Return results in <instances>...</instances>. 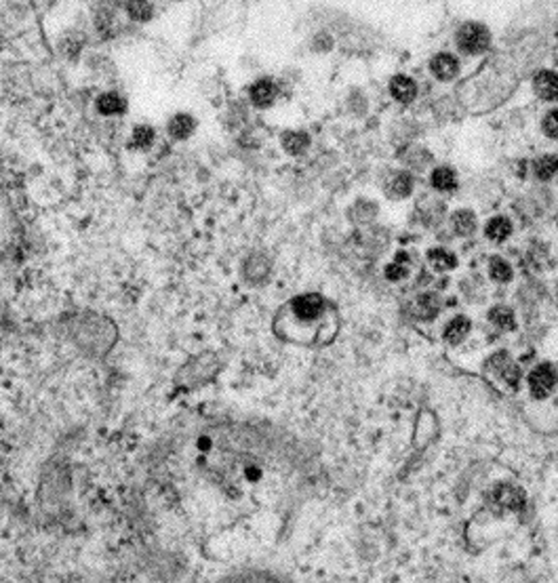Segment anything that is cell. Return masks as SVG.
Instances as JSON below:
<instances>
[{"label":"cell","mask_w":558,"mask_h":583,"mask_svg":"<svg viewBox=\"0 0 558 583\" xmlns=\"http://www.w3.org/2000/svg\"><path fill=\"white\" fill-rule=\"evenodd\" d=\"M453 44L459 57L478 59L491 53L493 49V32L487 23L478 19L461 21L453 32Z\"/></svg>","instance_id":"cell-1"},{"label":"cell","mask_w":558,"mask_h":583,"mask_svg":"<svg viewBox=\"0 0 558 583\" xmlns=\"http://www.w3.org/2000/svg\"><path fill=\"white\" fill-rule=\"evenodd\" d=\"M463 72V61L453 51H436L427 59V74L440 85H453Z\"/></svg>","instance_id":"cell-2"},{"label":"cell","mask_w":558,"mask_h":583,"mask_svg":"<svg viewBox=\"0 0 558 583\" xmlns=\"http://www.w3.org/2000/svg\"><path fill=\"white\" fill-rule=\"evenodd\" d=\"M19 240H21L19 219H17L13 207H11L8 196L0 188V251L4 255H11L17 249Z\"/></svg>","instance_id":"cell-3"},{"label":"cell","mask_w":558,"mask_h":583,"mask_svg":"<svg viewBox=\"0 0 558 583\" xmlns=\"http://www.w3.org/2000/svg\"><path fill=\"white\" fill-rule=\"evenodd\" d=\"M388 93L401 106H411L419 97V82L407 72H396L388 78Z\"/></svg>","instance_id":"cell-4"},{"label":"cell","mask_w":558,"mask_h":583,"mask_svg":"<svg viewBox=\"0 0 558 583\" xmlns=\"http://www.w3.org/2000/svg\"><path fill=\"white\" fill-rule=\"evenodd\" d=\"M531 91L544 104H558V68H538L531 78Z\"/></svg>","instance_id":"cell-5"},{"label":"cell","mask_w":558,"mask_h":583,"mask_svg":"<svg viewBox=\"0 0 558 583\" xmlns=\"http://www.w3.org/2000/svg\"><path fill=\"white\" fill-rule=\"evenodd\" d=\"M413 188H416V179L409 171L405 168H399V171H392L386 179H384V194L390 198V200H405L413 194Z\"/></svg>","instance_id":"cell-6"},{"label":"cell","mask_w":558,"mask_h":583,"mask_svg":"<svg viewBox=\"0 0 558 583\" xmlns=\"http://www.w3.org/2000/svg\"><path fill=\"white\" fill-rule=\"evenodd\" d=\"M249 99L255 108H270L274 106V102L279 99V85L277 80L264 76L257 78L251 87H249Z\"/></svg>","instance_id":"cell-7"},{"label":"cell","mask_w":558,"mask_h":583,"mask_svg":"<svg viewBox=\"0 0 558 583\" xmlns=\"http://www.w3.org/2000/svg\"><path fill=\"white\" fill-rule=\"evenodd\" d=\"M557 386V373L550 364H540L533 369V373L529 375V388H531V394L535 398H548L550 392L554 390Z\"/></svg>","instance_id":"cell-8"},{"label":"cell","mask_w":558,"mask_h":583,"mask_svg":"<svg viewBox=\"0 0 558 583\" xmlns=\"http://www.w3.org/2000/svg\"><path fill=\"white\" fill-rule=\"evenodd\" d=\"M493 501L499 505V508H506V510H521L527 501L523 489L518 486H512V484H499L495 486L493 491Z\"/></svg>","instance_id":"cell-9"},{"label":"cell","mask_w":558,"mask_h":583,"mask_svg":"<svg viewBox=\"0 0 558 583\" xmlns=\"http://www.w3.org/2000/svg\"><path fill=\"white\" fill-rule=\"evenodd\" d=\"M293 312L297 318L301 320H314L322 314V307H325V301L320 295H301L297 297L293 303Z\"/></svg>","instance_id":"cell-10"},{"label":"cell","mask_w":558,"mask_h":583,"mask_svg":"<svg viewBox=\"0 0 558 583\" xmlns=\"http://www.w3.org/2000/svg\"><path fill=\"white\" fill-rule=\"evenodd\" d=\"M430 185L440 194H449L457 188V173L451 166H436L430 173Z\"/></svg>","instance_id":"cell-11"},{"label":"cell","mask_w":558,"mask_h":583,"mask_svg":"<svg viewBox=\"0 0 558 583\" xmlns=\"http://www.w3.org/2000/svg\"><path fill=\"white\" fill-rule=\"evenodd\" d=\"M416 215H418V219L423 226H436L444 217V204L440 200L425 198V200H421L418 204Z\"/></svg>","instance_id":"cell-12"},{"label":"cell","mask_w":558,"mask_h":583,"mask_svg":"<svg viewBox=\"0 0 558 583\" xmlns=\"http://www.w3.org/2000/svg\"><path fill=\"white\" fill-rule=\"evenodd\" d=\"M401 160L405 162L407 168L411 171H423L430 162H432V154L425 149V147L418 146V144H411L401 152Z\"/></svg>","instance_id":"cell-13"},{"label":"cell","mask_w":558,"mask_h":583,"mask_svg":"<svg viewBox=\"0 0 558 583\" xmlns=\"http://www.w3.org/2000/svg\"><path fill=\"white\" fill-rule=\"evenodd\" d=\"M493 367L497 369V373L502 375V379L510 386V388H518L521 381V369L514 360H510L506 354H497L493 360Z\"/></svg>","instance_id":"cell-14"},{"label":"cell","mask_w":558,"mask_h":583,"mask_svg":"<svg viewBox=\"0 0 558 583\" xmlns=\"http://www.w3.org/2000/svg\"><path fill=\"white\" fill-rule=\"evenodd\" d=\"M451 226L459 236H472L476 232V215L470 209H457L451 215Z\"/></svg>","instance_id":"cell-15"},{"label":"cell","mask_w":558,"mask_h":583,"mask_svg":"<svg viewBox=\"0 0 558 583\" xmlns=\"http://www.w3.org/2000/svg\"><path fill=\"white\" fill-rule=\"evenodd\" d=\"M512 234V221L504 215L491 217L485 226V236L493 243H504Z\"/></svg>","instance_id":"cell-16"},{"label":"cell","mask_w":558,"mask_h":583,"mask_svg":"<svg viewBox=\"0 0 558 583\" xmlns=\"http://www.w3.org/2000/svg\"><path fill=\"white\" fill-rule=\"evenodd\" d=\"M533 175L540 181H550L558 175V154H544L533 160Z\"/></svg>","instance_id":"cell-17"},{"label":"cell","mask_w":558,"mask_h":583,"mask_svg":"<svg viewBox=\"0 0 558 583\" xmlns=\"http://www.w3.org/2000/svg\"><path fill=\"white\" fill-rule=\"evenodd\" d=\"M196 129V123L192 116L188 114H177L169 121V135L175 137V140H186L194 133Z\"/></svg>","instance_id":"cell-18"},{"label":"cell","mask_w":558,"mask_h":583,"mask_svg":"<svg viewBox=\"0 0 558 583\" xmlns=\"http://www.w3.org/2000/svg\"><path fill=\"white\" fill-rule=\"evenodd\" d=\"M282 147H284V152H289L293 156H299L310 147V137L301 131H286L282 135Z\"/></svg>","instance_id":"cell-19"},{"label":"cell","mask_w":558,"mask_h":583,"mask_svg":"<svg viewBox=\"0 0 558 583\" xmlns=\"http://www.w3.org/2000/svg\"><path fill=\"white\" fill-rule=\"evenodd\" d=\"M310 47H312V51H314V53L327 55V53H331V51L337 47V38H335V34H333L331 30L322 27V30H318V32L312 36Z\"/></svg>","instance_id":"cell-20"},{"label":"cell","mask_w":558,"mask_h":583,"mask_svg":"<svg viewBox=\"0 0 558 583\" xmlns=\"http://www.w3.org/2000/svg\"><path fill=\"white\" fill-rule=\"evenodd\" d=\"M427 259H430L432 268L438 270V272H447V270H453L457 266L455 255L451 251H447V249H432L427 253Z\"/></svg>","instance_id":"cell-21"},{"label":"cell","mask_w":558,"mask_h":583,"mask_svg":"<svg viewBox=\"0 0 558 583\" xmlns=\"http://www.w3.org/2000/svg\"><path fill=\"white\" fill-rule=\"evenodd\" d=\"M127 15H129V19H133L138 23L150 21L154 15L152 2L150 0H127Z\"/></svg>","instance_id":"cell-22"},{"label":"cell","mask_w":558,"mask_h":583,"mask_svg":"<svg viewBox=\"0 0 558 583\" xmlns=\"http://www.w3.org/2000/svg\"><path fill=\"white\" fill-rule=\"evenodd\" d=\"M470 333V320L463 316H457L449 322V326L444 329V339L449 343H459L466 335Z\"/></svg>","instance_id":"cell-23"},{"label":"cell","mask_w":558,"mask_h":583,"mask_svg":"<svg viewBox=\"0 0 558 583\" xmlns=\"http://www.w3.org/2000/svg\"><path fill=\"white\" fill-rule=\"evenodd\" d=\"M438 307H440V303H438L436 295H421L416 301V314L421 320H432L438 314Z\"/></svg>","instance_id":"cell-24"},{"label":"cell","mask_w":558,"mask_h":583,"mask_svg":"<svg viewBox=\"0 0 558 583\" xmlns=\"http://www.w3.org/2000/svg\"><path fill=\"white\" fill-rule=\"evenodd\" d=\"M489 318H491L499 329H504V331H512V329L516 326L512 309H510V307H504V305L493 307V309L489 312Z\"/></svg>","instance_id":"cell-25"},{"label":"cell","mask_w":558,"mask_h":583,"mask_svg":"<svg viewBox=\"0 0 558 583\" xmlns=\"http://www.w3.org/2000/svg\"><path fill=\"white\" fill-rule=\"evenodd\" d=\"M542 131L548 140L558 142V108H550L542 116Z\"/></svg>","instance_id":"cell-26"},{"label":"cell","mask_w":558,"mask_h":583,"mask_svg":"<svg viewBox=\"0 0 558 583\" xmlns=\"http://www.w3.org/2000/svg\"><path fill=\"white\" fill-rule=\"evenodd\" d=\"M489 270H491V278L497 281V283H508V281L512 278V268H510V264L504 262V259H499V257L491 259Z\"/></svg>","instance_id":"cell-27"},{"label":"cell","mask_w":558,"mask_h":583,"mask_svg":"<svg viewBox=\"0 0 558 583\" xmlns=\"http://www.w3.org/2000/svg\"><path fill=\"white\" fill-rule=\"evenodd\" d=\"M97 108L104 112V114H116L121 108H123V99L114 93H106L97 99Z\"/></svg>","instance_id":"cell-28"},{"label":"cell","mask_w":558,"mask_h":583,"mask_svg":"<svg viewBox=\"0 0 558 583\" xmlns=\"http://www.w3.org/2000/svg\"><path fill=\"white\" fill-rule=\"evenodd\" d=\"M407 266H405V257H399V262L396 264H392V266H388L386 268V276L390 278V281H401V278H405L407 276Z\"/></svg>","instance_id":"cell-29"},{"label":"cell","mask_w":558,"mask_h":583,"mask_svg":"<svg viewBox=\"0 0 558 583\" xmlns=\"http://www.w3.org/2000/svg\"><path fill=\"white\" fill-rule=\"evenodd\" d=\"M152 135H154V133H152V129H147V127H140V129L135 131V135H133V137H135V140H133V144H135V146H140L141 144V147H147L150 144H152Z\"/></svg>","instance_id":"cell-30"},{"label":"cell","mask_w":558,"mask_h":583,"mask_svg":"<svg viewBox=\"0 0 558 583\" xmlns=\"http://www.w3.org/2000/svg\"><path fill=\"white\" fill-rule=\"evenodd\" d=\"M550 57H552V63H554V68H558V40H557V44H554V49L550 51Z\"/></svg>","instance_id":"cell-31"},{"label":"cell","mask_w":558,"mask_h":583,"mask_svg":"<svg viewBox=\"0 0 558 583\" xmlns=\"http://www.w3.org/2000/svg\"><path fill=\"white\" fill-rule=\"evenodd\" d=\"M554 38L558 40V21H557V25H554Z\"/></svg>","instance_id":"cell-32"}]
</instances>
